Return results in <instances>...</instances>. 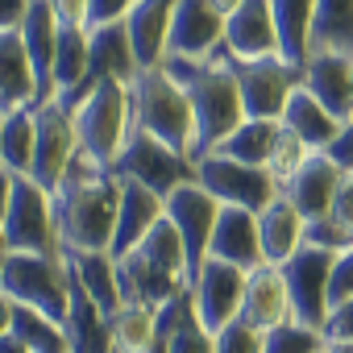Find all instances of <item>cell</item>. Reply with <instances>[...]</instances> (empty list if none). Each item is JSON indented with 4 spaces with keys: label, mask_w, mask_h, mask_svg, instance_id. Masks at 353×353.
Here are the masks:
<instances>
[{
    "label": "cell",
    "mask_w": 353,
    "mask_h": 353,
    "mask_svg": "<svg viewBox=\"0 0 353 353\" xmlns=\"http://www.w3.org/2000/svg\"><path fill=\"white\" fill-rule=\"evenodd\" d=\"M54 204V229L63 254H108L117 233V208H121V183L117 170L96 162L79 150L67 179L50 192Z\"/></svg>",
    "instance_id": "cell-1"
},
{
    "label": "cell",
    "mask_w": 353,
    "mask_h": 353,
    "mask_svg": "<svg viewBox=\"0 0 353 353\" xmlns=\"http://www.w3.org/2000/svg\"><path fill=\"white\" fill-rule=\"evenodd\" d=\"M174 79L183 83L188 100H192V117H196V133H192V162L208 158L229 133H237L245 125V104H241V88H237V71L221 46V54L192 63V59H166L162 63Z\"/></svg>",
    "instance_id": "cell-2"
},
{
    "label": "cell",
    "mask_w": 353,
    "mask_h": 353,
    "mask_svg": "<svg viewBox=\"0 0 353 353\" xmlns=\"http://www.w3.org/2000/svg\"><path fill=\"white\" fill-rule=\"evenodd\" d=\"M121 274V303H150L154 312L174 303L192 291V262L183 250V237L166 216L154 225V233L117 262Z\"/></svg>",
    "instance_id": "cell-3"
},
{
    "label": "cell",
    "mask_w": 353,
    "mask_h": 353,
    "mask_svg": "<svg viewBox=\"0 0 353 353\" xmlns=\"http://www.w3.org/2000/svg\"><path fill=\"white\" fill-rule=\"evenodd\" d=\"M79 150L92 154L104 166H117L129 137L137 133V112H133V88L117 79H96L92 92L71 108Z\"/></svg>",
    "instance_id": "cell-4"
},
{
    "label": "cell",
    "mask_w": 353,
    "mask_h": 353,
    "mask_svg": "<svg viewBox=\"0 0 353 353\" xmlns=\"http://www.w3.org/2000/svg\"><path fill=\"white\" fill-rule=\"evenodd\" d=\"M0 291L17 307L42 312L67 328L71 312V262L67 254H0Z\"/></svg>",
    "instance_id": "cell-5"
},
{
    "label": "cell",
    "mask_w": 353,
    "mask_h": 353,
    "mask_svg": "<svg viewBox=\"0 0 353 353\" xmlns=\"http://www.w3.org/2000/svg\"><path fill=\"white\" fill-rule=\"evenodd\" d=\"M133 112H137V129L150 133L154 141H162L174 154H192V133H196V117H192V100L183 92V83L174 79L166 67L141 71L133 83ZM192 162V158H188Z\"/></svg>",
    "instance_id": "cell-6"
},
{
    "label": "cell",
    "mask_w": 353,
    "mask_h": 353,
    "mask_svg": "<svg viewBox=\"0 0 353 353\" xmlns=\"http://www.w3.org/2000/svg\"><path fill=\"white\" fill-rule=\"evenodd\" d=\"M192 166H196V183L221 208H245V212L262 216L283 196V188L270 179L266 166H245V162H233V158H221V154H208Z\"/></svg>",
    "instance_id": "cell-7"
},
{
    "label": "cell",
    "mask_w": 353,
    "mask_h": 353,
    "mask_svg": "<svg viewBox=\"0 0 353 353\" xmlns=\"http://www.w3.org/2000/svg\"><path fill=\"white\" fill-rule=\"evenodd\" d=\"M0 250L5 254H63L50 192L38 188L34 179L13 183V204L5 212V225H0Z\"/></svg>",
    "instance_id": "cell-8"
},
{
    "label": "cell",
    "mask_w": 353,
    "mask_h": 353,
    "mask_svg": "<svg viewBox=\"0 0 353 353\" xmlns=\"http://www.w3.org/2000/svg\"><path fill=\"white\" fill-rule=\"evenodd\" d=\"M34 121H38V145H34V170L30 179L46 192H54L71 162L79 158V133H75V121H71V108H63L59 100L34 108Z\"/></svg>",
    "instance_id": "cell-9"
},
{
    "label": "cell",
    "mask_w": 353,
    "mask_h": 353,
    "mask_svg": "<svg viewBox=\"0 0 353 353\" xmlns=\"http://www.w3.org/2000/svg\"><path fill=\"white\" fill-rule=\"evenodd\" d=\"M166 221L179 229L183 237V250H188V262H192V274H200V266L208 262V245H212V229L221 221V204L196 183H179L170 196H166ZM196 283V279H192Z\"/></svg>",
    "instance_id": "cell-10"
},
{
    "label": "cell",
    "mask_w": 353,
    "mask_h": 353,
    "mask_svg": "<svg viewBox=\"0 0 353 353\" xmlns=\"http://www.w3.org/2000/svg\"><path fill=\"white\" fill-rule=\"evenodd\" d=\"M112 170H117V174H129V179H137V183H145V188L158 192L162 200L179 188V183L196 179V166H192L183 154L166 150L162 141H154V137L141 133V129L129 137V145H125V154H121V162H117Z\"/></svg>",
    "instance_id": "cell-11"
},
{
    "label": "cell",
    "mask_w": 353,
    "mask_h": 353,
    "mask_svg": "<svg viewBox=\"0 0 353 353\" xmlns=\"http://www.w3.org/2000/svg\"><path fill=\"white\" fill-rule=\"evenodd\" d=\"M233 63V59H229ZM241 104L250 121H283L291 92L299 88V71H291L283 59H262V63H233Z\"/></svg>",
    "instance_id": "cell-12"
},
{
    "label": "cell",
    "mask_w": 353,
    "mask_h": 353,
    "mask_svg": "<svg viewBox=\"0 0 353 353\" xmlns=\"http://www.w3.org/2000/svg\"><path fill=\"white\" fill-rule=\"evenodd\" d=\"M332 258L336 254L303 245L287 266H279L283 279H287V295H291L295 320L307 324V328H320V332H324V320H328V274H332Z\"/></svg>",
    "instance_id": "cell-13"
},
{
    "label": "cell",
    "mask_w": 353,
    "mask_h": 353,
    "mask_svg": "<svg viewBox=\"0 0 353 353\" xmlns=\"http://www.w3.org/2000/svg\"><path fill=\"white\" fill-rule=\"evenodd\" d=\"M245 270L229 266V262H216L208 258L192 283V303H196V316L208 332H221L229 328L233 320H241V299H245Z\"/></svg>",
    "instance_id": "cell-14"
},
{
    "label": "cell",
    "mask_w": 353,
    "mask_h": 353,
    "mask_svg": "<svg viewBox=\"0 0 353 353\" xmlns=\"http://www.w3.org/2000/svg\"><path fill=\"white\" fill-rule=\"evenodd\" d=\"M221 46H225V17L208 0H179V5H174V21H170L166 59L204 63V59L221 54Z\"/></svg>",
    "instance_id": "cell-15"
},
{
    "label": "cell",
    "mask_w": 353,
    "mask_h": 353,
    "mask_svg": "<svg viewBox=\"0 0 353 353\" xmlns=\"http://www.w3.org/2000/svg\"><path fill=\"white\" fill-rule=\"evenodd\" d=\"M117 183H121V208H117V233H112V258L121 262L125 254H133L150 233L154 225L166 216V200L158 192H150L145 183L129 179V174H117Z\"/></svg>",
    "instance_id": "cell-16"
},
{
    "label": "cell",
    "mask_w": 353,
    "mask_h": 353,
    "mask_svg": "<svg viewBox=\"0 0 353 353\" xmlns=\"http://www.w3.org/2000/svg\"><path fill=\"white\" fill-rule=\"evenodd\" d=\"M225 54L233 63L279 59V30H274L270 0H245V5L225 21Z\"/></svg>",
    "instance_id": "cell-17"
},
{
    "label": "cell",
    "mask_w": 353,
    "mask_h": 353,
    "mask_svg": "<svg viewBox=\"0 0 353 353\" xmlns=\"http://www.w3.org/2000/svg\"><path fill=\"white\" fill-rule=\"evenodd\" d=\"M299 83L345 125L353 117V54L341 50H312Z\"/></svg>",
    "instance_id": "cell-18"
},
{
    "label": "cell",
    "mask_w": 353,
    "mask_h": 353,
    "mask_svg": "<svg viewBox=\"0 0 353 353\" xmlns=\"http://www.w3.org/2000/svg\"><path fill=\"white\" fill-rule=\"evenodd\" d=\"M291 295H287V279L279 266H258L245 279V299H241V324H250L254 332H274L283 324H291Z\"/></svg>",
    "instance_id": "cell-19"
},
{
    "label": "cell",
    "mask_w": 353,
    "mask_h": 353,
    "mask_svg": "<svg viewBox=\"0 0 353 353\" xmlns=\"http://www.w3.org/2000/svg\"><path fill=\"white\" fill-rule=\"evenodd\" d=\"M208 258L216 262H229L237 270H258L266 266L262 258V237H258V216L245 212V208H221V221L212 229V245H208Z\"/></svg>",
    "instance_id": "cell-20"
},
{
    "label": "cell",
    "mask_w": 353,
    "mask_h": 353,
    "mask_svg": "<svg viewBox=\"0 0 353 353\" xmlns=\"http://www.w3.org/2000/svg\"><path fill=\"white\" fill-rule=\"evenodd\" d=\"M174 5L179 0H137L125 17L133 54L141 63V71H154L166 63V46H170V21H174Z\"/></svg>",
    "instance_id": "cell-21"
},
{
    "label": "cell",
    "mask_w": 353,
    "mask_h": 353,
    "mask_svg": "<svg viewBox=\"0 0 353 353\" xmlns=\"http://www.w3.org/2000/svg\"><path fill=\"white\" fill-rule=\"evenodd\" d=\"M21 108H42L38 75L26 54V42L17 30L0 34V112H21Z\"/></svg>",
    "instance_id": "cell-22"
},
{
    "label": "cell",
    "mask_w": 353,
    "mask_h": 353,
    "mask_svg": "<svg viewBox=\"0 0 353 353\" xmlns=\"http://www.w3.org/2000/svg\"><path fill=\"white\" fill-rule=\"evenodd\" d=\"M341 183H345V170H341L328 154H312L307 166L291 179V188H287L283 196L295 204V212H299L303 221H320V216H328V208H332Z\"/></svg>",
    "instance_id": "cell-23"
},
{
    "label": "cell",
    "mask_w": 353,
    "mask_h": 353,
    "mask_svg": "<svg viewBox=\"0 0 353 353\" xmlns=\"http://www.w3.org/2000/svg\"><path fill=\"white\" fill-rule=\"evenodd\" d=\"M154 353H216V332H208L196 316L192 291L158 307V341Z\"/></svg>",
    "instance_id": "cell-24"
},
{
    "label": "cell",
    "mask_w": 353,
    "mask_h": 353,
    "mask_svg": "<svg viewBox=\"0 0 353 353\" xmlns=\"http://www.w3.org/2000/svg\"><path fill=\"white\" fill-rule=\"evenodd\" d=\"M88 59H92V67H88V79L92 83L96 79H117V83L133 88L137 75H141V63L133 54V42H129L125 21L104 26V30H88Z\"/></svg>",
    "instance_id": "cell-25"
},
{
    "label": "cell",
    "mask_w": 353,
    "mask_h": 353,
    "mask_svg": "<svg viewBox=\"0 0 353 353\" xmlns=\"http://www.w3.org/2000/svg\"><path fill=\"white\" fill-rule=\"evenodd\" d=\"M21 42H26V54L34 63V75H38V92H42V104L54 100V50H59V21L50 13L46 0H30V13L21 21Z\"/></svg>",
    "instance_id": "cell-26"
},
{
    "label": "cell",
    "mask_w": 353,
    "mask_h": 353,
    "mask_svg": "<svg viewBox=\"0 0 353 353\" xmlns=\"http://www.w3.org/2000/svg\"><path fill=\"white\" fill-rule=\"evenodd\" d=\"M67 341L71 353H121L112 336V316L96 307V299L71 274V312H67Z\"/></svg>",
    "instance_id": "cell-27"
},
{
    "label": "cell",
    "mask_w": 353,
    "mask_h": 353,
    "mask_svg": "<svg viewBox=\"0 0 353 353\" xmlns=\"http://www.w3.org/2000/svg\"><path fill=\"white\" fill-rule=\"evenodd\" d=\"M274 30H279V59L303 75L312 59V30H316V0H270Z\"/></svg>",
    "instance_id": "cell-28"
},
{
    "label": "cell",
    "mask_w": 353,
    "mask_h": 353,
    "mask_svg": "<svg viewBox=\"0 0 353 353\" xmlns=\"http://www.w3.org/2000/svg\"><path fill=\"white\" fill-rule=\"evenodd\" d=\"M303 229L307 221L295 212V204L287 196H279L262 216H258V237H262V258L266 266H287L299 250H303Z\"/></svg>",
    "instance_id": "cell-29"
},
{
    "label": "cell",
    "mask_w": 353,
    "mask_h": 353,
    "mask_svg": "<svg viewBox=\"0 0 353 353\" xmlns=\"http://www.w3.org/2000/svg\"><path fill=\"white\" fill-rule=\"evenodd\" d=\"M279 125H287L312 154H324L332 141H336V133H341V121L299 83L295 92H291V100H287V112H283V121Z\"/></svg>",
    "instance_id": "cell-30"
},
{
    "label": "cell",
    "mask_w": 353,
    "mask_h": 353,
    "mask_svg": "<svg viewBox=\"0 0 353 353\" xmlns=\"http://www.w3.org/2000/svg\"><path fill=\"white\" fill-rule=\"evenodd\" d=\"M75 283L96 299V307H104L108 316H117L121 307V274H117V258L112 254H67Z\"/></svg>",
    "instance_id": "cell-31"
},
{
    "label": "cell",
    "mask_w": 353,
    "mask_h": 353,
    "mask_svg": "<svg viewBox=\"0 0 353 353\" xmlns=\"http://www.w3.org/2000/svg\"><path fill=\"white\" fill-rule=\"evenodd\" d=\"M34 145H38L34 108L9 112L5 117V133H0V166L13 170L17 179H30V170H34Z\"/></svg>",
    "instance_id": "cell-32"
},
{
    "label": "cell",
    "mask_w": 353,
    "mask_h": 353,
    "mask_svg": "<svg viewBox=\"0 0 353 353\" xmlns=\"http://www.w3.org/2000/svg\"><path fill=\"white\" fill-rule=\"evenodd\" d=\"M312 50L353 54V0H316Z\"/></svg>",
    "instance_id": "cell-33"
},
{
    "label": "cell",
    "mask_w": 353,
    "mask_h": 353,
    "mask_svg": "<svg viewBox=\"0 0 353 353\" xmlns=\"http://www.w3.org/2000/svg\"><path fill=\"white\" fill-rule=\"evenodd\" d=\"M112 336L121 353H154L158 341V312L150 303H121L112 316Z\"/></svg>",
    "instance_id": "cell-34"
},
{
    "label": "cell",
    "mask_w": 353,
    "mask_h": 353,
    "mask_svg": "<svg viewBox=\"0 0 353 353\" xmlns=\"http://www.w3.org/2000/svg\"><path fill=\"white\" fill-rule=\"evenodd\" d=\"M274 133H279V125H274V121H250V117H245V125H241L237 133H229L212 154L233 158V162H245V166H266Z\"/></svg>",
    "instance_id": "cell-35"
},
{
    "label": "cell",
    "mask_w": 353,
    "mask_h": 353,
    "mask_svg": "<svg viewBox=\"0 0 353 353\" xmlns=\"http://www.w3.org/2000/svg\"><path fill=\"white\" fill-rule=\"evenodd\" d=\"M13 336L30 353H71V341H67V328L63 324L46 320L42 312L17 307V303H13Z\"/></svg>",
    "instance_id": "cell-36"
},
{
    "label": "cell",
    "mask_w": 353,
    "mask_h": 353,
    "mask_svg": "<svg viewBox=\"0 0 353 353\" xmlns=\"http://www.w3.org/2000/svg\"><path fill=\"white\" fill-rule=\"evenodd\" d=\"M307 158H312V150L287 129V125H279V133H274V141H270V158H266V170H270V179L287 192L291 188V179L307 166Z\"/></svg>",
    "instance_id": "cell-37"
},
{
    "label": "cell",
    "mask_w": 353,
    "mask_h": 353,
    "mask_svg": "<svg viewBox=\"0 0 353 353\" xmlns=\"http://www.w3.org/2000/svg\"><path fill=\"white\" fill-rule=\"evenodd\" d=\"M324 349H328V341H324L320 328H307V324L291 320V324L266 332V349L262 353H324Z\"/></svg>",
    "instance_id": "cell-38"
},
{
    "label": "cell",
    "mask_w": 353,
    "mask_h": 353,
    "mask_svg": "<svg viewBox=\"0 0 353 353\" xmlns=\"http://www.w3.org/2000/svg\"><path fill=\"white\" fill-rule=\"evenodd\" d=\"M303 245L324 250V254H345V250L353 245V233H345L332 216H320V221H307V229H303Z\"/></svg>",
    "instance_id": "cell-39"
},
{
    "label": "cell",
    "mask_w": 353,
    "mask_h": 353,
    "mask_svg": "<svg viewBox=\"0 0 353 353\" xmlns=\"http://www.w3.org/2000/svg\"><path fill=\"white\" fill-rule=\"evenodd\" d=\"M262 349H266V336L241 320H233L229 328L216 332V353H262Z\"/></svg>",
    "instance_id": "cell-40"
},
{
    "label": "cell",
    "mask_w": 353,
    "mask_h": 353,
    "mask_svg": "<svg viewBox=\"0 0 353 353\" xmlns=\"http://www.w3.org/2000/svg\"><path fill=\"white\" fill-rule=\"evenodd\" d=\"M353 299V245L345 254L332 258V274H328V312Z\"/></svg>",
    "instance_id": "cell-41"
},
{
    "label": "cell",
    "mask_w": 353,
    "mask_h": 353,
    "mask_svg": "<svg viewBox=\"0 0 353 353\" xmlns=\"http://www.w3.org/2000/svg\"><path fill=\"white\" fill-rule=\"evenodd\" d=\"M137 0H92V13H88V30H104L129 17V9Z\"/></svg>",
    "instance_id": "cell-42"
},
{
    "label": "cell",
    "mask_w": 353,
    "mask_h": 353,
    "mask_svg": "<svg viewBox=\"0 0 353 353\" xmlns=\"http://www.w3.org/2000/svg\"><path fill=\"white\" fill-rule=\"evenodd\" d=\"M50 13L59 26H75V30H88V13H92V0H46Z\"/></svg>",
    "instance_id": "cell-43"
},
{
    "label": "cell",
    "mask_w": 353,
    "mask_h": 353,
    "mask_svg": "<svg viewBox=\"0 0 353 353\" xmlns=\"http://www.w3.org/2000/svg\"><path fill=\"white\" fill-rule=\"evenodd\" d=\"M324 341H353V299L328 312V320H324Z\"/></svg>",
    "instance_id": "cell-44"
},
{
    "label": "cell",
    "mask_w": 353,
    "mask_h": 353,
    "mask_svg": "<svg viewBox=\"0 0 353 353\" xmlns=\"http://www.w3.org/2000/svg\"><path fill=\"white\" fill-rule=\"evenodd\" d=\"M324 154H328V158H332V162H336V166H341L345 174H353V117H349V121L341 125L336 141H332V145H328Z\"/></svg>",
    "instance_id": "cell-45"
},
{
    "label": "cell",
    "mask_w": 353,
    "mask_h": 353,
    "mask_svg": "<svg viewBox=\"0 0 353 353\" xmlns=\"http://www.w3.org/2000/svg\"><path fill=\"white\" fill-rule=\"evenodd\" d=\"M328 216H332L345 233H353V174H345V183H341V192H336Z\"/></svg>",
    "instance_id": "cell-46"
},
{
    "label": "cell",
    "mask_w": 353,
    "mask_h": 353,
    "mask_svg": "<svg viewBox=\"0 0 353 353\" xmlns=\"http://www.w3.org/2000/svg\"><path fill=\"white\" fill-rule=\"evenodd\" d=\"M26 13H30V0H0V34L21 30Z\"/></svg>",
    "instance_id": "cell-47"
},
{
    "label": "cell",
    "mask_w": 353,
    "mask_h": 353,
    "mask_svg": "<svg viewBox=\"0 0 353 353\" xmlns=\"http://www.w3.org/2000/svg\"><path fill=\"white\" fill-rule=\"evenodd\" d=\"M13 332V299L0 291V336H9Z\"/></svg>",
    "instance_id": "cell-48"
},
{
    "label": "cell",
    "mask_w": 353,
    "mask_h": 353,
    "mask_svg": "<svg viewBox=\"0 0 353 353\" xmlns=\"http://www.w3.org/2000/svg\"><path fill=\"white\" fill-rule=\"evenodd\" d=\"M208 5H212V9H216V13H221L225 21H229V17H233V13H237L241 5H245V0H208Z\"/></svg>",
    "instance_id": "cell-49"
},
{
    "label": "cell",
    "mask_w": 353,
    "mask_h": 353,
    "mask_svg": "<svg viewBox=\"0 0 353 353\" xmlns=\"http://www.w3.org/2000/svg\"><path fill=\"white\" fill-rule=\"evenodd\" d=\"M0 353H30V349H26V345L9 332V336H0Z\"/></svg>",
    "instance_id": "cell-50"
},
{
    "label": "cell",
    "mask_w": 353,
    "mask_h": 353,
    "mask_svg": "<svg viewBox=\"0 0 353 353\" xmlns=\"http://www.w3.org/2000/svg\"><path fill=\"white\" fill-rule=\"evenodd\" d=\"M324 353H353V341H328Z\"/></svg>",
    "instance_id": "cell-51"
},
{
    "label": "cell",
    "mask_w": 353,
    "mask_h": 353,
    "mask_svg": "<svg viewBox=\"0 0 353 353\" xmlns=\"http://www.w3.org/2000/svg\"><path fill=\"white\" fill-rule=\"evenodd\" d=\"M0 133H5V112H0Z\"/></svg>",
    "instance_id": "cell-52"
},
{
    "label": "cell",
    "mask_w": 353,
    "mask_h": 353,
    "mask_svg": "<svg viewBox=\"0 0 353 353\" xmlns=\"http://www.w3.org/2000/svg\"><path fill=\"white\" fill-rule=\"evenodd\" d=\"M0 254H5V250H0Z\"/></svg>",
    "instance_id": "cell-53"
}]
</instances>
